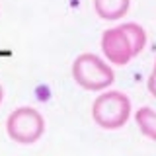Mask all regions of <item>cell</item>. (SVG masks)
Instances as JSON below:
<instances>
[{
    "label": "cell",
    "instance_id": "obj_1",
    "mask_svg": "<svg viewBox=\"0 0 156 156\" xmlns=\"http://www.w3.org/2000/svg\"><path fill=\"white\" fill-rule=\"evenodd\" d=\"M146 45V33L139 23H123L107 29L101 37V51L111 65L123 66Z\"/></svg>",
    "mask_w": 156,
    "mask_h": 156
},
{
    "label": "cell",
    "instance_id": "obj_2",
    "mask_svg": "<svg viewBox=\"0 0 156 156\" xmlns=\"http://www.w3.org/2000/svg\"><path fill=\"white\" fill-rule=\"evenodd\" d=\"M72 78L80 88L98 92L113 84L115 74L113 68L101 57L94 55V53H82L72 62Z\"/></svg>",
    "mask_w": 156,
    "mask_h": 156
},
{
    "label": "cell",
    "instance_id": "obj_3",
    "mask_svg": "<svg viewBox=\"0 0 156 156\" xmlns=\"http://www.w3.org/2000/svg\"><path fill=\"white\" fill-rule=\"evenodd\" d=\"M131 115V100L123 92L109 90L98 96L92 105V117L96 125L105 131L121 129Z\"/></svg>",
    "mask_w": 156,
    "mask_h": 156
},
{
    "label": "cell",
    "instance_id": "obj_4",
    "mask_svg": "<svg viewBox=\"0 0 156 156\" xmlns=\"http://www.w3.org/2000/svg\"><path fill=\"white\" fill-rule=\"evenodd\" d=\"M6 133L18 144H35L45 133V119L35 107H16L6 119Z\"/></svg>",
    "mask_w": 156,
    "mask_h": 156
},
{
    "label": "cell",
    "instance_id": "obj_5",
    "mask_svg": "<svg viewBox=\"0 0 156 156\" xmlns=\"http://www.w3.org/2000/svg\"><path fill=\"white\" fill-rule=\"evenodd\" d=\"M131 0H94L96 14L101 20H119L127 14Z\"/></svg>",
    "mask_w": 156,
    "mask_h": 156
},
{
    "label": "cell",
    "instance_id": "obj_6",
    "mask_svg": "<svg viewBox=\"0 0 156 156\" xmlns=\"http://www.w3.org/2000/svg\"><path fill=\"white\" fill-rule=\"evenodd\" d=\"M135 121L144 136L156 140V111L152 107H140L135 113Z\"/></svg>",
    "mask_w": 156,
    "mask_h": 156
},
{
    "label": "cell",
    "instance_id": "obj_7",
    "mask_svg": "<svg viewBox=\"0 0 156 156\" xmlns=\"http://www.w3.org/2000/svg\"><path fill=\"white\" fill-rule=\"evenodd\" d=\"M148 92L156 98V66H154V70H152V74L148 76Z\"/></svg>",
    "mask_w": 156,
    "mask_h": 156
},
{
    "label": "cell",
    "instance_id": "obj_8",
    "mask_svg": "<svg viewBox=\"0 0 156 156\" xmlns=\"http://www.w3.org/2000/svg\"><path fill=\"white\" fill-rule=\"evenodd\" d=\"M2 100H4V88L0 86V104H2Z\"/></svg>",
    "mask_w": 156,
    "mask_h": 156
}]
</instances>
